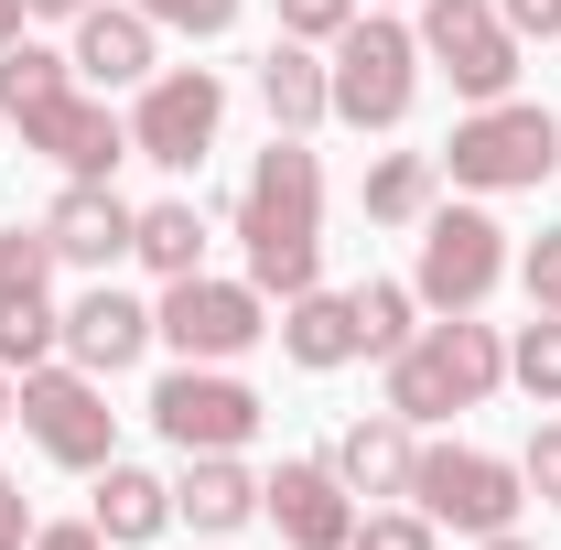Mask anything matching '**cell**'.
<instances>
[{
  "instance_id": "obj_18",
  "label": "cell",
  "mask_w": 561,
  "mask_h": 550,
  "mask_svg": "<svg viewBox=\"0 0 561 550\" xmlns=\"http://www.w3.org/2000/svg\"><path fill=\"white\" fill-rule=\"evenodd\" d=\"M173 518H184L195 540H238V529L260 518V475H249L238 454H184V475H173Z\"/></svg>"
},
{
  "instance_id": "obj_15",
  "label": "cell",
  "mask_w": 561,
  "mask_h": 550,
  "mask_svg": "<svg viewBox=\"0 0 561 550\" xmlns=\"http://www.w3.org/2000/svg\"><path fill=\"white\" fill-rule=\"evenodd\" d=\"M130 227H140V206L119 195V184H66L55 206H44V238H55V260L66 271H119L130 260Z\"/></svg>"
},
{
  "instance_id": "obj_26",
  "label": "cell",
  "mask_w": 561,
  "mask_h": 550,
  "mask_svg": "<svg viewBox=\"0 0 561 550\" xmlns=\"http://www.w3.org/2000/svg\"><path fill=\"white\" fill-rule=\"evenodd\" d=\"M356 335H367V356H400L421 335V291L411 280H356Z\"/></svg>"
},
{
  "instance_id": "obj_22",
  "label": "cell",
  "mask_w": 561,
  "mask_h": 550,
  "mask_svg": "<svg viewBox=\"0 0 561 550\" xmlns=\"http://www.w3.org/2000/svg\"><path fill=\"white\" fill-rule=\"evenodd\" d=\"M432 195H443V162H432V151H378V162H367V184H356L367 227H421Z\"/></svg>"
},
{
  "instance_id": "obj_4",
  "label": "cell",
  "mask_w": 561,
  "mask_h": 550,
  "mask_svg": "<svg viewBox=\"0 0 561 550\" xmlns=\"http://www.w3.org/2000/svg\"><path fill=\"white\" fill-rule=\"evenodd\" d=\"M324 76H335V119L389 140L400 119H411V98H421V33H411V22H389V11L367 0L346 33H335Z\"/></svg>"
},
{
  "instance_id": "obj_19",
  "label": "cell",
  "mask_w": 561,
  "mask_h": 550,
  "mask_svg": "<svg viewBox=\"0 0 561 550\" xmlns=\"http://www.w3.org/2000/svg\"><path fill=\"white\" fill-rule=\"evenodd\" d=\"M87 518H98V540L140 550V540H162V529H173V485L151 475V465H130V454H108L98 485H87Z\"/></svg>"
},
{
  "instance_id": "obj_31",
  "label": "cell",
  "mask_w": 561,
  "mask_h": 550,
  "mask_svg": "<svg viewBox=\"0 0 561 550\" xmlns=\"http://www.w3.org/2000/svg\"><path fill=\"white\" fill-rule=\"evenodd\" d=\"M518 280H529V313H561V227H540L518 249Z\"/></svg>"
},
{
  "instance_id": "obj_7",
  "label": "cell",
  "mask_w": 561,
  "mask_h": 550,
  "mask_svg": "<svg viewBox=\"0 0 561 550\" xmlns=\"http://www.w3.org/2000/svg\"><path fill=\"white\" fill-rule=\"evenodd\" d=\"M151 335L173 345V356H195V367H238L249 345L271 335V291L238 271V280H216V271H184V280H162V302H151Z\"/></svg>"
},
{
  "instance_id": "obj_32",
  "label": "cell",
  "mask_w": 561,
  "mask_h": 550,
  "mask_svg": "<svg viewBox=\"0 0 561 550\" xmlns=\"http://www.w3.org/2000/svg\"><path fill=\"white\" fill-rule=\"evenodd\" d=\"M356 11H367V0H280V33H291V44H335Z\"/></svg>"
},
{
  "instance_id": "obj_16",
  "label": "cell",
  "mask_w": 561,
  "mask_h": 550,
  "mask_svg": "<svg viewBox=\"0 0 561 550\" xmlns=\"http://www.w3.org/2000/svg\"><path fill=\"white\" fill-rule=\"evenodd\" d=\"M140 345H151V302L140 291H119V280H87L66 302V356L87 367V378H119V367H140Z\"/></svg>"
},
{
  "instance_id": "obj_25",
  "label": "cell",
  "mask_w": 561,
  "mask_h": 550,
  "mask_svg": "<svg viewBox=\"0 0 561 550\" xmlns=\"http://www.w3.org/2000/svg\"><path fill=\"white\" fill-rule=\"evenodd\" d=\"M66 87H76V66L55 44H33V33L0 44V119H22V108H44V98H66Z\"/></svg>"
},
{
  "instance_id": "obj_10",
  "label": "cell",
  "mask_w": 561,
  "mask_h": 550,
  "mask_svg": "<svg viewBox=\"0 0 561 550\" xmlns=\"http://www.w3.org/2000/svg\"><path fill=\"white\" fill-rule=\"evenodd\" d=\"M421 66H443L454 76V98L465 108H486V98H518V33H507V11L496 0H421Z\"/></svg>"
},
{
  "instance_id": "obj_12",
  "label": "cell",
  "mask_w": 561,
  "mask_h": 550,
  "mask_svg": "<svg viewBox=\"0 0 561 550\" xmlns=\"http://www.w3.org/2000/svg\"><path fill=\"white\" fill-rule=\"evenodd\" d=\"M11 130H22V151H55V162H66V184H108V173L130 162V119H119L108 98H87V87L44 98V108H22Z\"/></svg>"
},
{
  "instance_id": "obj_39",
  "label": "cell",
  "mask_w": 561,
  "mask_h": 550,
  "mask_svg": "<svg viewBox=\"0 0 561 550\" xmlns=\"http://www.w3.org/2000/svg\"><path fill=\"white\" fill-rule=\"evenodd\" d=\"M476 550H540V540H518V529H486V540H476Z\"/></svg>"
},
{
  "instance_id": "obj_33",
  "label": "cell",
  "mask_w": 561,
  "mask_h": 550,
  "mask_svg": "<svg viewBox=\"0 0 561 550\" xmlns=\"http://www.w3.org/2000/svg\"><path fill=\"white\" fill-rule=\"evenodd\" d=\"M518 485H529L540 507H561V421H540V432H529V454H518Z\"/></svg>"
},
{
  "instance_id": "obj_5",
  "label": "cell",
  "mask_w": 561,
  "mask_h": 550,
  "mask_svg": "<svg viewBox=\"0 0 561 550\" xmlns=\"http://www.w3.org/2000/svg\"><path fill=\"white\" fill-rule=\"evenodd\" d=\"M22 432H33V454L44 465H66V475H98L108 454H119V411H108V378H87L76 356H44V367H22Z\"/></svg>"
},
{
  "instance_id": "obj_38",
  "label": "cell",
  "mask_w": 561,
  "mask_h": 550,
  "mask_svg": "<svg viewBox=\"0 0 561 550\" xmlns=\"http://www.w3.org/2000/svg\"><path fill=\"white\" fill-rule=\"evenodd\" d=\"M22 22H33V11H22V0H0V44H22Z\"/></svg>"
},
{
  "instance_id": "obj_27",
  "label": "cell",
  "mask_w": 561,
  "mask_h": 550,
  "mask_svg": "<svg viewBox=\"0 0 561 550\" xmlns=\"http://www.w3.org/2000/svg\"><path fill=\"white\" fill-rule=\"evenodd\" d=\"M507 378H518L540 411H561V313H529V324L507 335Z\"/></svg>"
},
{
  "instance_id": "obj_14",
  "label": "cell",
  "mask_w": 561,
  "mask_h": 550,
  "mask_svg": "<svg viewBox=\"0 0 561 550\" xmlns=\"http://www.w3.org/2000/svg\"><path fill=\"white\" fill-rule=\"evenodd\" d=\"M76 87H151L162 76V33H151V11L140 0H98V11H76V44H66Z\"/></svg>"
},
{
  "instance_id": "obj_30",
  "label": "cell",
  "mask_w": 561,
  "mask_h": 550,
  "mask_svg": "<svg viewBox=\"0 0 561 550\" xmlns=\"http://www.w3.org/2000/svg\"><path fill=\"white\" fill-rule=\"evenodd\" d=\"M140 11H151V33H184V44L238 33V0H140Z\"/></svg>"
},
{
  "instance_id": "obj_8",
  "label": "cell",
  "mask_w": 561,
  "mask_h": 550,
  "mask_svg": "<svg viewBox=\"0 0 561 550\" xmlns=\"http://www.w3.org/2000/svg\"><path fill=\"white\" fill-rule=\"evenodd\" d=\"M151 432L173 443V454H249L260 443V389L238 378V367H195V356H173L162 378H151Z\"/></svg>"
},
{
  "instance_id": "obj_37",
  "label": "cell",
  "mask_w": 561,
  "mask_h": 550,
  "mask_svg": "<svg viewBox=\"0 0 561 550\" xmlns=\"http://www.w3.org/2000/svg\"><path fill=\"white\" fill-rule=\"evenodd\" d=\"M33 22H76V11H98V0H22Z\"/></svg>"
},
{
  "instance_id": "obj_17",
  "label": "cell",
  "mask_w": 561,
  "mask_h": 550,
  "mask_svg": "<svg viewBox=\"0 0 561 550\" xmlns=\"http://www.w3.org/2000/svg\"><path fill=\"white\" fill-rule=\"evenodd\" d=\"M411 454H421L411 421H400V411H367V421H346V432H335V454H324V465L346 475L356 507H378V496H411Z\"/></svg>"
},
{
  "instance_id": "obj_23",
  "label": "cell",
  "mask_w": 561,
  "mask_h": 550,
  "mask_svg": "<svg viewBox=\"0 0 561 550\" xmlns=\"http://www.w3.org/2000/svg\"><path fill=\"white\" fill-rule=\"evenodd\" d=\"M130 260H140L151 280H184V271H206V206H184V195L140 206V227H130Z\"/></svg>"
},
{
  "instance_id": "obj_1",
  "label": "cell",
  "mask_w": 561,
  "mask_h": 550,
  "mask_svg": "<svg viewBox=\"0 0 561 550\" xmlns=\"http://www.w3.org/2000/svg\"><path fill=\"white\" fill-rule=\"evenodd\" d=\"M238 249H249V280L291 302V291H313L324 280V162H313V140L271 130V151L249 162V184H238Z\"/></svg>"
},
{
  "instance_id": "obj_34",
  "label": "cell",
  "mask_w": 561,
  "mask_h": 550,
  "mask_svg": "<svg viewBox=\"0 0 561 550\" xmlns=\"http://www.w3.org/2000/svg\"><path fill=\"white\" fill-rule=\"evenodd\" d=\"M518 44H561V0H496Z\"/></svg>"
},
{
  "instance_id": "obj_42",
  "label": "cell",
  "mask_w": 561,
  "mask_h": 550,
  "mask_svg": "<svg viewBox=\"0 0 561 550\" xmlns=\"http://www.w3.org/2000/svg\"><path fill=\"white\" fill-rule=\"evenodd\" d=\"M0 130H11V119H0Z\"/></svg>"
},
{
  "instance_id": "obj_20",
  "label": "cell",
  "mask_w": 561,
  "mask_h": 550,
  "mask_svg": "<svg viewBox=\"0 0 561 550\" xmlns=\"http://www.w3.org/2000/svg\"><path fill=\"white\" fill-rule=\"evenodd\" d=\"M260 108H271V130L313 140L324 119H335V76H324V44H291L280 33L271 55H260Z\"/></svg>"
},
{
  "instance_id": "obj_41",
  "label": "cell",
  "mask_w": 561,
  "mask_h": 550,
  "mask_svg": "<svg viewBox=\"0 0 561 550\" xmlns=\"http://www.w3.org/2000/svg\"><path fill=\"white\" fill-rule=\"evenodd\" d=\"M195 550H227V540H195Z\"/></svg>"
},
{
  "instance_id": "obj_11",
  "label": "cell",
  "mask_w": 561,
  "mask_h": 550,
  "mask_svg": "<svg viewBox=\"0 0 561 550\" xmlns=\"http://www.w3.org/2000/svg\"><path fill=\"white\" fill-rule=\"evenodd\" d=\"M216 119H227V76L216 66H162L151 87H130V151L162 162V173H195L216 151Z\"/></svg>"
},
{
  "instance_id": "obj_3",
  "label": "cell",
  "mask_w": 561,
  "mask_h": 550,
  "mask_svg": "<svg viewBox=\"0 0 561 550\" xmlns=\"http://www.w3.org/2000/svg\"><path fill=\"white\" fill-rule=\"evenodd\" d=\"M432 162L465 195H540L561 173V108H540V98H486V108L454 119V140Z\"/></svg>"
},
{
  "instance_id": "obj_9",
  "label": "cell",
  "mask_w": 561,
  "mask_h": 550,
  "mask_svg": "<svg viewBox=\"0 0 561 550\" xmlns=\"http://www.w3.org/2000/svg\"><path fill=\"white\" fill-rule=\"evenodd\" d=\"M411 238H421V260H411L421 313H486V291L507 280V227L486 206H432Z\"/></svg>"
},
{
  "instance_id": "obj_40",
  "label": "cell",
  "mask_w": 561,
  "mask_h": 550,
  "mask_svg": "<svg viewBox=\"0 0 561 550\" xmlns=\"http://www.w3.org/2000/svg\"><path fill=\"white\" fill-rule=\"evenodd\" d=\"M11 411H22V378H11V367H0V421H11Z\"/></svg>"
},
{
  "instance_id": "obj_24",
  "label": "cell",
  "mask_w": 561,
  "mask_h": 550,
  "mask_svg": "<svg viewBox=\"0 0 561 550\" xmlns=\"http://www.w3.org/2000/svg\"><path fill=\"white\" fill-rule=\"evenodd\" d=\"M44 356H66V313H55V291H11V302H0V367L22 378V367H44Z\"/></svg>"
},
{
  "instance_id": "obj_2",
  "label": "cell",
  "mask_w": 561,
  "mask_h": 550,
  "mask_svg": "<svg viewBox=\"0 0 561 550\" xmlns=\"http://www.w3.org/2000/svg\"><path fill=\"white\" fill-rule=\"evenodd\" d=\"M496 389H507V335L476 324V313H443V324H421V335L389 356V400H378V411H400L411 432H432V421L476 411Z\"/></svg>"
},
{
  "instance_id": "obj_21",
  "label": "cell",
  "mask_w": 561,
  "mask_h": 550,
  "mask_svg": "<svg viewBox=\"0 0 561 550\" xmlns=\"http://www.w3.org/2000/svg\"><path fill=\"white\" fill-rule=\"evenodd\" d=\"M271 335H280V356H291V367H313V378H324V367H346V356H367V335H356V291H324V280L280 302Z\"/></svg>"
},
{
  "instance_id": "obj_36",
  "label": "cell",
  "mask_w": 561,
  "mask_h": 550,
  "mask_svg": "<svg viewBox=\"0 0 561 550\" xmlns=\"http://www.w3.org/2000/svg\"><path fill=\"white\" fill-rule=\"evenodd\" d=\"M33 550H119V540H98V518H55V529H33Z\"/></svg>"
},
{
  "instance_id": "obj_13",
  "label": "cell",
  "mask_w": 561,
  "mask_h": 550,
  "mask_svg": "<svg viewBox=\"0 0 561 550\" xmlns=\"http://www.w3.org/2000/svg\"><path fill=\"white\" fill-rule=\"evenodd\" d=\"M260 518L291 550H346L356 540V496H346V475L324 454H280L271 475H260Z\"/></svg>"
},
{
  "instance_id": "obj_6",
  "label": "cell",
  "mask_w": 561,
  "mask_h": 550,
  "mask_svg": "<svg viewBox=\"0 0 561 550\" xmlns=\"http://www.w3.org/2000/svg\"><path fill=\"white\" fill-rule=\"evenodd\" d=\"M411 507L432 529H454V540H486V529H518L529 485H518V465L486 454V443H421L411 454Z\"/></svg>"
},
{
  "instance_id": "obj_29",
  "label": "cell",
  "mask_w": 561,
  "mask_h": 550,
  "mask_svg": "<svg viewBox=\"0 0 561 550\" xmlns=\"http://www.w3.org/2000/svg\"><path fill=\"white\" fill-rule=\"evenodd\" d=\"M55 271H66V260H55L44 227H0V302H11V291H55Z\"/></svg>"
},
{
  "instance_id": "obj_28",
  "label": "cell",
  "mask_w": 561,
  "mask_h": 550,
  "mask_svg": "<svg viewBox=\"0 0 561 550\" xmlns=\"http://www.w3.org/2000/svg\"><path fill=\"white\" fill-rule=\"evenodd\" d=\"M346 550H443V529L421 518L411 496H378V507H356V540Z\"/></svg>"
},
{
  "instance_id": "obj_35",
  "label": "cell",
  "mask_w": 561,
  "mask_h": 550,
  "mask_svg": "<svg viewBox=\"0 0 561 550\" xmlns=\"http://www.w3.org/2000/svg\"><path fill=\"white\" fill-rule=\"evenodd\" d=\"M0 550H33V496H22L11 465H0Z\"/></svg>"
}]
</instances>
